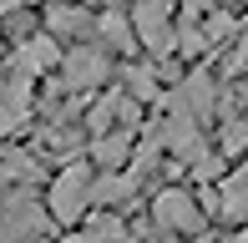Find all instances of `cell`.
I'll use <instances>...</instances> for the list:
<instances>
[{
    "mask_svg": "<svg viewBox=\"0 0 248 243\" xmlns=\"http://www.w3.org/2000/svg\"><path fill=\"white\" fill-rule=\"evenodd\" d=\"M177 0H137L132 10V26H137V41L152 51V56H167L177 51V26H172Z\"/></svg>",
    "mask_w": 248,
    "mask_h": 243,
    "instance_id": "obj_1",
    "label": "cell"
},
{
    "mask_svg": "<svg viewBox=\"0 0 248 243\" xmlns=\"http://www.w3.org/2000/svg\"><path fill=\"white\" fill-rule=\"evenodd\" d=\"M92 172L76 162V167H66L61 178H56V187H51V218L56 223H76V218L92 208Z\"/></svg>",
    "mask_w": 248,
    "mask_h": 243,
    "instance_id": "obj_2",
    "label": "cell"
},
{
    "mask_svg": "<svg viewBox=\"0 0 248 243\" xmlns=\"http://www.w3.org/2000/svg\"><path fill=\"white\" fill-rule=\"evenodd\" d=\"M152 218H157V228H172V233H198V223H202L198 197H187L183 187L157 193V197H152Z\"/></svg>",
    "mask_w": 248,
    "mask_h": 243,
    "instance_id": "obj_3",
    "label": "cell"
},
{
    "mask_svg": "<svg viewBox=\"0 0 248 243\" xmlns=\"http://www.w3.org/2000/svg\"><path fill=\"white\" fill-rule=\"evenodd\" d=\"M31 122V81L16 71L0 76V137L5 132H20Z\"/></svg>",
    "mask_w": 248,
    "mask_h": 243,
    "instance_id": "obj_4",
    "label": "cell"
},
{
    "mask_svg": "<svg viewBox=\"0 0 248 243\" xmlns=\"http://www.w3.org/2000/svg\"><path fill=\"white\" fill-rule=\"evenodd\" d=\"M61 61V51H56V41L51 36H36V41H20L16 46V56H10V71L16 76H41V71H51V66Z\"/></svg>",
    "mask_w": 248,
    "mask_h": 243,
    "instance_id": "obj_5",
    "label": "cell"
},
{
    "mask_svg": "<svg viewBox=\"0 0 248 243\" xmlns=\"http://www.w3.org/2000/svg\"><path fill=\"white\" fill-rule=\"evenodd\" d=\"M96 81H107V56L96 46H81L76 56H66V91H86Z\"/></svg>",
    "mask_w": 248,
    "mask_h": 243,
    "instance_id": "obj_6",
    "label": "cell"
},
{
    "mask_svg": "<svg viewBox=\"0 0 248 243\" xmlns=\"http://www.w3.org/2000/svg\"><path fill=\"white\" fill-rule=\"evenodd\" d=\"M218 203H223V218H248V162L233 172V178H223Z\"/></svg>",
    "mask_w": 248,
    "mask_h": 243,
    "instance_id": "obj_7",
    "label": "cell"
},
{
    "mask_svg": "<svg viewBox=\"0 0 248 243\" xmlns=\"http://www.w3.org/2000/svg\"><path fill=\"white\" fill-rule=\"evenodd\" d=\"M92 157L101 167H122V162H132V132H107V137H96Z\"/></svg>",
    "mask_w": 248,
    "mask_h": 243,
    "instance_id": "obj_8",
    "label": "cell"
},
{
    "mask_svg": "<svg viewBox=\"0 0 248 243\" xmlns=\"http://www.w3.org/2000/svg\"><path fill=\"white\" fill-rule=\"evenodd\" d=\"M101 36H107V46H117V51L137 46V26H132L127 15H101Z\"/></svg>",
    "mask_w": 248,
    "mask_h": 243,
    "instance_id": "obj_9",
    "label": "cell"
},
{
    "mask_svg": "<svg viewBox=\"0 0 248 243\" xmlns=\"http://www.w3.org/2000/svg\"><path fill=\"white\" fill-rule=\"evenodd\" d=\"M86 26H92V20H86L76 5H51V30L56 36H81Z\"/></svg>",
    "mask_w": 248,
    "mask_h": 243,
    "instance_id": "obj_10",
    "label": "cell"
},
{
    "mask_svg": "<svg viewBox=\"0 0 248 243\" xmlns=\"http://www.w3.org/2000/svg\"><path fill=\"white\" fill-rule=\"evenodd\" d=\"M137 187V178H101L96 187H92V203H101V208H111V203H122V197Z\"/></svg>",
    "mask_w": 248,
    "mask_h": 243,
    "instance_id": "obj_11",
    "label": "cell"
},
{
    "mask_svg": "<svg viewBox=\"0 0 248 243\" xmlns=\"http://www.w3.org/2000/svg\"><path fill=\"white\" fill-rule=\"evenodd\" d=\"M127 96H132V102H152V96H157V76L147 71V66H132V71H127Z\"/></svg>",
    "mask_w": 248,
    "mask_h": 243,
    "instance_id": "obj_12",
    "label": "cell"
},
{
    "mask_svg": "<svg viewBox=\"0 0 248 243\" xmlns=\"http://www.w3.org/2000/svg\"><path fill=\"white\" fill-rule=\"evenodd\" d=\"M111 238L122 243V238H127V228H122V218H117V213H101L96 223H92V233H86V243H111Z\"/></svg>",
    "mask_w": 248,
    "mask_h": 243,
    "instance_id": "obj_13",
    "label": "cell"
},
{
    "mask_svg": "<svg viewBox=\"0 0 248 243\" xmlns=\"http://www.w3.org/2000/svg\"><path fill=\"white\" fill-rule=\"evenodd\" d=\"M243 147H248V122H238V117H233L228 127H223V152L233 157V152H243Z\"/></svg>",
    "mask_w": 248,
    "mask_h": 243,
    "instance_id": "obj_14",
    "label": "cell"
},
{
    "mask_svg": "<svg viewBox=\"0 0 248 243\" xmlns=\"http://www.w3.org/2000/svg\"><path fill=\"white\" fill-rule=\"evenodd\" d=\"M20 5V0H0V15H10V10H16Z\"/></svg>",
    "mask_w": 248,
    "mask_h": 243,
    "instance_id": "obj_15",
    "label": "cell"
},
{
    "mask_svg": "<svg viewBox=\"0 0 248 243\" xmlns=\"http://www.w3.org/2000/svg\"><path fill=\"white\" fill-rule=\"evenodd\" d=\"M228 243H248V233H238V238H228Z\"/></svg>",
    "mask_w": 248,
    "mask_h": 243,
    "instance_id": "obj_16",
    "label": "cell"
},
{
    "mask_svg": "<svg viewBox=\"0 0 248 243\" xmlns=\"http://www.w3.org/2000/svg\"><path fill=\"white\" fill-rule=\"evenodd\" d=\"M202 243H208V238H202Z\"/></svg>",
    "mask_w": 248,
    "mask_h": 243,
    "instance_id": "obj_17",
    "label": "cell"
}]
</instances>
